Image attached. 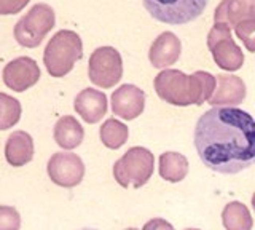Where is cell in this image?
<instances>
[{
  "instance_id": "obj_1",
  "label": "cell",
  "mask_w": 255,
  "mask_h": 230,
  "mask_svg": "<svg viewBox=\"0 0 255 230\" xmlns=\"http://www.w3.org/2000/svg\"><path fill=\"white\" fill-rule=\"evenodd\" d=\"M193 144L209 170L243 173L255 165V118L238 107H212L196 122Z\"/></svg>"
},
{
  "instance_id": "obj_2",
  "label": "cell",
  "mask_w": 255,
  "mask_h": 230,
  "mask_svg": "<svg viewBox=\"0 0 255 230\" xmlns=\"http://www.w3.org/2000/svg\"><path fill=\"white\" fill-rule=\"evenodd\" d=\"M155 90L158 96L169 104L199 106L212 98L215 77L203 70L193 75H185L180 70H164L155 78Z\"/></svg>"
},
{
  "instance_id": "obj_3",
  "label": "cell",
  "mask_w": 255,
  "mask_h": 230,
  "mask_svg": "<svg viewBox=\"0 0 255 230\" xmlns=\"http://www.w3.org/2000/svg\"><path fill=\"white\" fill-rule=\"evenodd\" d=\"M82 56L83 43L80 35L74 30H59L48 42L43 53V62L48 72L59 78L67 75Z\"/></svg>"
},
{
  "instance_id": "obj_4",
  "label": "cell",
  "mask_w": 255,
  "mask_h": 230,
  "mask_svg": "<svg viewBox=\"0 0 255 230\" xmlns=\"http://www.w3.org/2000/svg\"><path fill=\"white\" fill-rule=\"evenodd\" d=\"M151 18L171 26H183L201 16L207 0H142Z\"/></svg>"
},
{
  "instance_id": "obj_5",
  "label": "cell",
  "mask_w": 255,
  "mask_h": 230,
  "mask_svg": "<svg viewBox=\"0 0 255 230\" xmlns=\"http://www.w3.org/2000/svg\"><path fill=\"white\" fill-rule=\"evenodd\" d=\"M54 10L46 3H37L14 26V38L21 46L35 48L54 27Z\"/></svg>"
},
{
  "instance_id": "obj_6",
  "label": "cell",
  "mask_w": 255,
  "mask_h": 230,
  "mask_svg": "<svg viewBox=\"0 0 255 230\" xmlns=\"http://www.w3.org/2000/svg\"><path fill=\"white\" fill-rule=\"evenodd\" d=\"M88 74H90V80L102 88H110L117 85L123 75V61L120 53L112 46H101L94 50L90 58Z\"/></svg>"
},
{
  "instance_id": "obj_7",
  "label": "cell",
  "mask_w": 255,
  "mask_h": 230,
  "mask_svg": "<svg viewBox=\"0 0 255 230\" xmlns=\"http://www.w3.org/2000/svg\"><path fill=\"white\" fill-rule=\"evenodd\" d=\"M48 174L54 184L62 187H74L80 184L85 174V165L75 154L59 152L48 162Z\"/></svg>"
},
{
  "instance_id": "obj_8",
  "label": "cell",
  "mask_w": 255,
  "mask_h": 230,
  "mask_svg": "<svg viewBox=\"0 0 255 230\" xmlns=\"http://www.w3.org/2000/svg\"><path fill=\"white\" fill-rule=\"evenodd\" d=\"M40 78L38 64L27 56L16 58L3 69V82L13 91L22 93L34 86Z\"/></svg>"
},
{
  "instance_id": "obj_9",
  "label": "cell",
  "mask_w": 255,
  "mask_h": 230,
  "mask_svg": "<svg viewBox=\"0 0 255 230\" xmlns=\"http://www.w3.org/2000/svg\"><path fill=\"white\" fill-rule=\"evenodd\" d=\"M153 162V155L150 150L142 147H134L128 150V154L115 163V178L122 186H128L129 181H132L134 187L142 186L143 182L148 181V178L139 170H134V166H139L143 163Z\"/></svg>"
},
{
  "instance_id": "obj_10",
  "label": "cell",
  "mask_w": 255,
  "mask_h": 230,
  "mask_svg": "<svg viewBox=\"0 0 255 230\" xmlns=\"http://www.w3.org/2000/svg\"><path fill=\"white\" fill-rule=\"evenodd\" d=\"M143 102H145V94L134 85H122L112 94V110L125 120L139 117L143 110Z\"/></svg>"
},
{
  "instance_id": "obj_11",
  "label": "cell",
  "mask_w": 255,
  "mask_h": 230,
  "mask_svg": "<svg viewBox=\"0 0 255 230\" xmlns=\"http://www.w3.org/2000/svg\"><path fill=\"white\" fill-rule=\"evenodd\" d=\"M215 24L236 27L244 21L255 19V0H223L215 8Z\"/></svg>"
},
{
  "instance_id": "obj_12",
  "label": "cell",
  "mask_w": 255,
  "mask_h": 230,
  "mask_svg": "<svg viewBox=\"0 0 255 230\" xmlns=\"http://www.w3.org/2000/svg\"><path fill=\"white\" fill-rule=\"evenodd\" d=\"M180 48H182L180 40L175 34L163 32L161 35H158L153 45H151L148 54L151 66L163 69L174 64L180 56Z\"/></svg>"
},
{
  "instance_id": "obj_13",
  "label": "cell",
  "mask_w": 255,
  "mask_h": 230,
  "mask_svg": "<svg viewBox=\"0 0 255 230\" xmlns=\"http://www.w3.org/2000/svg\"><path fill=\"white\" fill-rule=\"evenodd\" d=\"M77 114L88 123H96L107 112V98L102 91L86 88L75 98Z\"/></svg>"
},
{
  "instance_id": "obj_14",
  "label": "cell",
  "mask_w": 255,
  "mask_h": 230,
  "mask_svg": "<svg viewBox=\"0 0 255 230\" xmlns=\"http://www.w3.org/2000/svg\"><path fill=\"white\" fill-rule=\"evenodd\" d=\"M6 162L11 166H24L34 157V141L26 131H14L8 136L5 146Z\"/></svg>"
},
{
  "instance_id": "obj_15",
  "label": "cell",
  "mask_w": 255,
  "mask_h": 230,
  "mask_svg": "<svg viewBox=\"0 0 255 230\" xmlns=\"http://www.w3.org/2000/svg\"><path fill=\"white\" fill-rule=\"evenodd\" d=\"M219 88L209 99V104H241L246 96V85L235 75H217Z\"/></svg>"
},
{
  "instance_id": "obj_16",
  "label": "cell",
  "mask_w": 255,
  "mask_h": 230,
  "mask_svg": "<svg viewBox=\"0 0 255 230\" xmlns=\"http://www.w3.org/2000/svg\"><path fill=\"white\" fill-rule=\"evenodd\" d=\"M83 128L74 117H61L54 125V141L62 149H75L83 141Z\"/></svg>"
},
{
  "instance_id": "obj_17",
  "label": "cell",
  "mask_w": 255,
  "mask_h": 230,
  "mask_svg": "<svg viewBox=\"0 0 255 230\" xmlns=\"http://www.w3.org/2000/svg\"><path fill=\"white\" fill-rule=\"evenodd\" d=\"M211 51H212L215 62H217V66L222 69L236 70L241 67L244 62L241 48L233 42L231 37H227V38H223V40H220L219 43H215L211 48Z\"/></svg>"
},
{
  "instance_id": "obj_18",
  "label": "cell",
  "mask_w": 255,
  "mask_h": 230,
  "mask_svg": "<svg viewBox=\"0 0 255 230\" xmlns=\"http://www.w3.org/2000/svg\"><path fill=\"white\" fill-rule=\"evenodd\" d=\"M101 139L104 142V146H107L109 149H118L120 146H123L128 139V126L123 125L122 122L110 118L101 128Z\"/></svg>"
},
{
  "instance_id": "obj_19",
  "label": "cell",
  "mask_w": 255,
  "mask_h": 230,
  "mask_svg": "<svg viewBox=\"0 0 255 230\" xmlns=\"http://www.w3.org/2000/svg\"><path fill=\"white\" fill-rule=\"evenodd\" d=\"M21 118V104L10 94L0 93V130L14 126Z\"/></svg>"
},
{
  "instance_id": "obj_20",
  "label": "cell",
  "mask_w": 255,
  "mask_h": 230,
  "mask_svg": "<svg viewBox=\"0 0 255 230\" xmlns=\"http://www.w3.org/2000/svg\"><path fill=\"white\" fill-rule=\"evenodd\" d=\"M236 35L241 38L243 43L246 45V48L251 53H255V19L244 21L241 24H238L235 27Z\"/></svg>"
},
{
  "instance_id": "obj_21",
  "label": "cell",
  "mask_w": 255,
  "mask_h": 230,
  "mask_svg": "<svg viewBox=\"0 0 255 230\" xmlns=\"http://www.w3.org/2000/svg\"><path fill=\"white\" fill-rule=\"evenodd\" d=\"M21 218L13 206H0V230H19Z\"/></svg>"
},
{
  "instance_id": "obj_22",
  "label": "cell",
  "mask_w": 255,
  "mask_h": 230,
  "mask_svg": "<svg viewBox=\"0 0 255 230\" xmlns=\"http://www.w3.org/2000/svg\"><path fill=\"white\" fill-rule=\"evenodd\" d=\"M30 0H0V14L8 16V14H16L22 8H26V5Z\"/></svg>"
},
{
  "instance_id": "obj_23",
  "label": "cell",
  "mask_w": 255,
  "mask_h": 230,
  "mask_svg": "<svg viewBox=\"0 0 255 230\" xmlns=\"http://www.w3.org/2000/svg\"><path fill=\"white\" fill-rule=\"evenodd\" d=\"M227 37H231L230 26H227V24H215L211 29L209 35H207V46H209V50L212 48L215 43H219L220 40H223V38H227Z\"/></svg>"
},
{
  "instance_id": "obj_24",
  "label": "cell",
  "mask_w": 255,
  "mask_h": 230,
  "mask_svg": "<svg viewBox=\"0 0 255 230\" xmlns=\"http://www.w3.org/2000/svg\"><path fill=\"white\" fill-rule=\"evenodd\" d=\"M128 230H135V229H128Z\"/></svg>"
},
{
  "instance_id": "obj_25",
  "label": "cell",
  "mask_w": 255,
  "mask_h": 230,
  "mask_svg": "<svg viewBox=\"0 0 255 230\" xmlns=\"http://www.w3.org/2000/svg\"><path fill=\"white\" fill-rule=\"evenodd\" d=\"M85 230H91V229H85Z\"/></svg>"
}]
</instances>
